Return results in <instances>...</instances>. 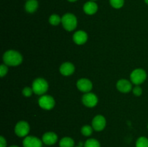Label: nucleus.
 <instances>
[{
    "instance_id": "nucleus-29",
    "label": "nucleus",
    "mask_w": 148,
    "mask_h": 147,
    "mask_svg": "<svg viewBox=\"0 0 148 147\" xmlns=\"http://www.w3.org/2000/svg\"><path fill=\"white\" fill-rule=\"evenodd\" d=\"M145 1L146 4H148V0H145Z\"/></svg>"
},
{
    "instance_id": "nucleus-26",
    "label": "nucleus",
    "mask_w": 148,
    "mask_h": 147,
    "mask_svg": "<svg viewBox=\"0 0 148 147\" xmlns=\"http://www.w3.org/2000/svg\"><path fill=\"white\" fill-rule=\"evenodd\" d=\"M7 146V141L3 136L0 137V147Z\"/></svg>"
},
{
    "instance_id": "nucleus-1",
    "label": "nucleus",
    "mask_w": 148,
    "mask_h": 147,
    "mask_svg": "<svg viewBox=\"0 0 148 147\" xmlns=\"http://www.w3.org/2000/svg\"><path fill=\"white\" fill-rule=\"evenodd\" d=\"M3 61L7 66H15L23 61V56L19 52L14 50H7L3 56Z\"/></svg>"
},
{
    "instance_id": "nucleus-5",
    "label": "nucleus",
    "mask_w": 148,
    "mask_h": 147,
    "mask_svg": "<svg viewBox=\"0 0 148 147\" xmlns=\"http://www.w3.org/2000/svg\"><path fill=\"white\" fill-rule=\"evenodd\" d=\"M39 106L43 109L49 110L53 108L55 105V100L50 95H43L38 99Z\"/></svg>"
},
{
    "instance_id": "nucleus-10",
    "label": "nucleus",
    "mask_w": 148,
    "mask_h": 147,
    "mask_svg": "<svg viewBox=\"0 0 148 147\" xmlns=\"http://www.w3.org/2000/svg\"><path fill=\"white\" fill-rule=\"evenodd\" d=\"M23 147H42V141L35 136H27L23 141Z\"/></svg>"
},
{
    "instance_id": "nucleus-16",
    "label": "nucleus",
    "mask_w": 148,
    "mask_h": 147,
    "mask_svg": "<svg viewBox=\"0 0 148 147\" xmlns=\"http://www.w3.org/2000/svg\"><path fill=\"white\" fill-rule=\"evenodd\" d=\"M38 7V3L37 0H28L25 3V8L27 12L28 13H33L37 10Z\"/></svg>"
},
{
    "instance_id": "nucleus-21",
    "label": "nucleus",
    "mask_w": 148,
    "mask_h": 147,
    "mask_svg": "<svg viewBox=\"0 0 148 147\" xmlns=\"http://www.w3.org/2000/svg\"><path fill=\"white\" fill-rule=\"evenodd\" d=\"M81 133L82 135L85 136H90L92 133V127L90 125H84L82 128H81Z\"/></svg>"
},
{
    "instance_id": "nucleus-13",
    "label": "nucleus",
    "mask_w": 148,
    "mask_h": 147,
    "mask_svg": "<svg viewBox=\"0 0 148 147\" xmlns=\"http://www.w3.org/2000/svg\"><path fill=\"white\" fill-rule=\"evenodd\" d=\"M88 40V35L85 31L79 30L77 31L73 35V40L76 44L82 45Z\"/></svg>"
},
{
    "instance_id": "nucleus-27",
    "label": "nucleus",
    "mask_w": 148,
    "mask_h": 147,
    "mask_svg": "<svg viewBox=\"0 0 148 147\" xmlns=\"http://www.w3.org/2000/svg\"><path fill=\"white\" fill-rule=\"evenodd\" d=\"M69 1H71V2H74V1H76L77 0H68Z\"/></svg>"
},
{
    "instance_id": "nucleus-9",
    "label": "nucleus",
    "mask_w": 148,
    "mask_h": 147,
    "mask_svg": "<svg viewBox=\"0 0 148 147\" xmlns=\"http://www.w3.org/2000/svg\"><path fill=\"white\" fill-rule=\"evenodd\" d=\"M77 86L78 89L82 92H89L92 88V84L89 79L82 78V79H79L77 82Z\"/></svg>"
},
{
    "instance_id": "nucleus-11",
    "label": "nucleus",
    "mask_w": 148,
    "mask_h": 147,
    "mask_svg": "<svg viewBox=\"0 0 148 147\" xmlns=\"http://www.w3.org/2000/svg\"><path fill=\"white\" fill-rule=\"evenodd\" d=\"M116 87L119 92L123 93H128L132 89V85L127 79H120L117 82Z\"/></svg>"
},
{
    "instance_id": "nucleus-33",
    "label": "nucleus",
    "mask_w": 148,
    "mask_h": 147,
    "mask_svg": "<svg viewBox=\"0 0 148 147\" xmlns=\"http://www.w3.org/2000/svg\"><path fill=\"white\" fill-rule=\"evenodd\" d=\"M27 1H28V0H27Z\"/></svg>"
},
{
    "instance_id": "nucleus-25",
    "label": "nucleus",
    "mask_w": 148,
    "mask_h": 147,
    "mask_svg": "<svg viewBox=\"0 0 148 147\" xmlns=\"http://www.w3.org/2000/svg\"><path fill=\"white\" fill-rule=\"evenodd\" d=\"M133 93L136 96H140L142 95V93H143V89H142V88L140 86H136L133 89Z\"/></svg>"
},
{
    "instance_id": "nucleus-15",
    "label": "nucleus",
    "mask_w": 148,
    "mask_h": 147,
    "mask_svg": "<svg viewBox=\"0 0 148 147\" xmlns=\"http://www.w3.org/2000/svg\"><path fill=\"white\" fill-rule=\"evenodd\" d=\"M84 12L88 14H93L98 10V5L94 1H88L83 7Z\"/></svg>"
},
{
    "instance_id": "nucleus-23",
    "label": "nucleus",
    "mask_w": 148,
    "mask_h": 147,
    "mask_svg": "<svg viewBox=\"0 0 148 147\" xmlns=\"http://www.w3.org/2000/svg\"><path fill=\"white\" fill-rule=\"evenodd\" d=\"M33 89L30 87H25L24 89H23V95H24L26 97H30L32 95V93H33Z\"/></svg>"
},
{
    "instance_id": "nucleus-20",
    "label": "nucleus",
    "mask_w": 148,
    "mask_h": 147,
    "mask_svg": "<svg viewBox=\"0 0 148 147\" xmlns=\"http://www.w3.org/2000/svg\"><path fill=\"white\" fill-rule=\"evenodd\" d=\"M49 22L52 25H57L59 23L62 22V18H60L58 14H52L49 17Z\"/></svg>"
},
{
    "instance_id": "nucleus-30",
    "label": "nucleus",
    "mask_w": 148,
    "mask_h": 147,
    "mask_svg": "<svg viewBox=\"0 0 148 147\" xmlns=\"http://www.w3.org/2000/svg\"><path fill=\"white\" fill-rule=\"evenodd\" d=\"M92 1H95V0H92Z\"/></svg>"
},
{
    "instance_id": "nucleus-4",
    "label": "nucleus",
    "mask_w": 148,
    "mask_h": 147,
    "mask_svg": "<svg viewBox=\"0 0 148 147\" xmlns=\"http://www.w3.org/2000/svg\"><path fill=\"white\" fill-rule=\"evenodd\" d=\"M147 74L145 70L142 69H137L132 72L130 75V79L132 82L136 85L141 84L146 80Z\"/></svg>"
},
{
    "instance_id": "nucleus-7",
    "label": "nucleus",
    "mask_w": 148,
    "mask_h": 147,
    "mask_svg": "<svg viewBox=\"0 0 148 147\" xmlns=\"http://www.w3.org/2000/svg\"><path fill=\"white\" fill-rule=\"evenodd\" d=\"M82 102L86 107L93 108L98 103V97L95 94L88 92L82 96Z\"/></svg>"
},
{
    "instance_id": "nucleus-12",
    "label": "nucleus",
    "mask_w": 148,
    "mask_h": 147,
    "mask_svg": "<svg viewBox=\"0 0 148 147\" xmlns=\"http://www.w3.org/2000/svg\"><path fill=\"white\" fill-rule=\"evenodd\" d=\"M58 140V136L55 133L47 132L44 133L42 137V141L46 145H53L56 143Z\"/></svg>"
},
{
    "instance_id": "nucleus-32",
    "label": "nucleus",
    "mask_w": 148,
    "mask_h": 147,
    "mask_svg": "<svg viewBox=\"0 0 148 147\" xmlns=\"http://www.w3.org/2000/svg\"><path fill=\"white\" fill-rule=\"evenodd\" d=\"M147 128H148V125H147Z\"/></svg>"
},
{
    "instance_id": "nucleus-6",
    "label": "nucleus",
    "mask_w": 148,
    "mask_h": 147,
    "mask_svg": "<svg viewBox=\"0 0 148 147\" xmlns=\"http://www.w3.org/2000/svg\"><path fill=\"white\" fill-rule=\"evenodd\" d=\"M30 126L25 121H20L17 122L14 128L15 134L19 137H25L29 133Z\"/></svg>"
},
{
    "instance_id": "nucleus-17",
    "label": "nucleus",
    "mask_w": 148,
    "mask_h": 147,
    "mask_svg": "<svg viewBox=\"0 0 148 147\" xmlns=\"http://www.w3.org/2000/svg\"><path fill=\"white\" fill-rule=\"evenodd\" d=\"M74 145H75L74 140L69 137H64L59 142L60 147H74Z\"/></svg>"
},
{
    "instance_id": "nucleus-31",
    "label": "nucleus",
    "mask_w": 148,
    "mask_h": 147,
    "mask_svg": "<svg viewBox=\"0 0 148 147\" xmlns=\"http://www.w3.org/2000/svg\"><path fill=\"white\" fill-rule=\"evenodd\" d=\"M77 147H80V146H77Z\"/></svg>"
},
{
    "instance_id": "nucleus-8",
    "label": "nucleus",
    "mask_w": 148,
    "mask_h": 147,
    "mask_svg": "<svg viewBox=\"0 0 148 147\" xmlns=\"http://www.w3.org/2000/svg\"><path fill=\"white\" fill-rule=\"evenodd\" d=\"M106 125V118L102 115H97L92 121V127L95 131H101L105 128Z\"/></svg>"
},
{
    "instance_id": "nucleus-3",
    "label": "nucleus",
    "mask_w": 148,
    "mask_h": 147,
    "mask_svg": "<svg viewBox=\"0 0 148 147\" xmlns=\"http://www.w3.org/2000/svg\"><path fill=\"white\" fill-rule=\"evenodd\" d=\"M49 88V84L48 82L43 78H38L35 79L34 82H33V92L36 95H43L46 93Z\"/></svg>"
},
{
    "instance_id": "nucleus-22",
    "label": "nucleus",
    "mask_w": 148,
    "mask_h": 147,
    "mask_svg": "<svg viewBox=\"0 0 148 147\" xmlns=\"http://www.w3.org/2000/svg\"><path fill=\"white\" fill-rule=\"evenodd\" d=\"M124 0H110V4L114 8L119 9L123 7Z\"/></svg>"
},
{
    "instance_id": "nucleus-28",
    "label": "nucleus",
    "mask_w": 148,
    "mask_h": 147,
    "mask_svg": "<svg viewBox=\"0 0 148 147\" xmlns=\"http://www.w3.org/2000/svg\"><path fill=\"white\" fill-rule=\"evenodd\" d=\"M10 147H19V146H10Z\"/></svg>"
},
{
    "instance_id": "nucleus-14",
    "label": "nucleus",
    "mask_w": 148,
    "mask_h": 147,
    "mask_svg": "<svg viewBox=\"0 0 148 147\" xmlns=\"http://www.w3.org/2000/svg\"><path fill=\"white\" fill-rule=\"evenodd\" d=\"M59 70H60L61 74L64 76H69V75H72L75 71V66L70 62H66L62 64Z\"/></svg>"
},
{
    "instance_id": "nucleus-18",
    "label": "nucleus",
    "mask_w": 148,
    "mask_h": 147,
    "mask_svg": "<svg viewBox=\"0 0 148 147\" xmlns=\"http://www.w3.org/2000/svg\"><path fill=\"white\" fill-rule=\"evenodd\" d=\"M84 147H101L100 143L94 138H90L85 141Z\"/></svg>"
},
{
    "instance_id": "nucleus-24",
    "label": "nucleus",
    "mask_w": 148,
    "mask_h": 147,
    "mask_svg": "<svg viewBox=\"0 0 148 147\" xmlns=\"http://www.w3.org/2000/svg\"><path fill=\"white\" fill-rule=\"evenodd\" d=\"M7 71H8V68H7V66L4 64H1V66H0V75H1V77L5 76L7 74Z\"/></svg>"
},
{
    "instance_id": "nucleus-2",
    "label": "nucleus",
    "mask_w": 148,
    "mask_h": 147,
    "mask_svg": "<svg viewBox=\"0 0 148 147\" xmlns=\"http://www.w3.org/2000/svg\"><path fill=\"white\" fill-rule=\"evenodd\" d=\"M62 23L65 30L67 31H72L76 28L77 20L74 14L67 13L62 17Z\"/></svg>"
},
{
    "instance_id": "nucleus-19",
    "label": "nucleus",
    "mask_w": 148,
    "mask_h": 147,
    "mask_svg": "<svg viewBox=\"0 0 148 147\" xmlns=\"http://www.w3.org/2000/svg\"><path fill=\"white\" fill-rule=\"evenodd\" d=\"M136 147H148V138L146 137H140L136 142Z\"/></svg>"
}]
</instances>
